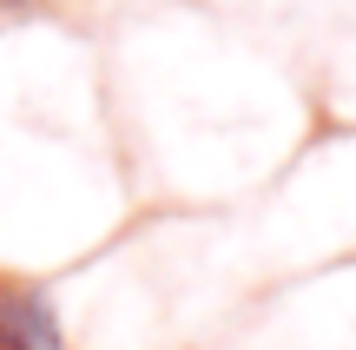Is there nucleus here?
I'll use <instances>...</instances> for the list:
<instances>
[{"label":"nucleus","instance_id":"1","mask_svg":"<svg viewBox=\"0 0 356 350\" xmlns=\"http://www.w3.org/2000/svg\"><path fill=\"white\" fill-rule=\"evenodd\" d=\"M0 350H66L60 344V317L40 291L0 285Z\"/></svg>","mask_w":356,"mask_h":350}]
</instances>
